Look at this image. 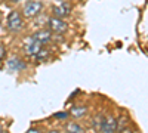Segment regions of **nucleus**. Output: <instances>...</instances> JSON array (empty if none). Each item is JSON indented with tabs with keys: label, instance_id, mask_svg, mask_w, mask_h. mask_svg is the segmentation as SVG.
I'll return each mask as SVG.
<instances>
[{
	"label": "nucleus",
	"instance_id": "obj_1",
	"mask_svg": "<svg viewBox=\"0 0 148 133\" xmlns=\"http://www.w3.org/2000/svg\"><path fill=\"white\" fill-rule=\"evenodd\" d=\"M24 27V19H22V15L19 14L18 10H12L10 14L8 15V19H6V28L9 31H19L22 30Z\"/></svg>",
	"mask_w": 148,
	"mask_h": 133
},
{
	"label": "nucleus",
	"instance_id": "obj_2",
	"mask_svg": "<svg viewBox=\"0 0 148 133\" xmlns=\"http://www.w3.org/2000/svg\"><path fill=\"white\" fill-rule=\"evenodd\" d=\"M42 9H43V3L42 2H39V0H30V2L24 6V16L36 18L42 12Z\"/></svg>",
	"mask_w": 148,
	"mask_h": 133
},
{
	"label": "nucleus",
	"instance_id": "obj_3",
	"mask_svg": "<svg viewBox=\"0 0 148 133\" xmlns=\"http://www.w3.org/2000/svg\"><path fill=\"white\" fill-rule=\"evenodd\" d=\"M119 129V123L116 117L113 115H104L102 117V121H101V126H99V132H104V133H111V132H116Z\"/></svg>",
	"mask_w": 148,
	"mask_h": 133
},
{
	"label": "nucleus",
	"instance_id": "obj_4",
	"mask_svg": "<svg viewBox=\"0 0 148 133\" xmlns=\"http://www.w3.org/2000/svg\"><path fill=\"white\" fill-rule=\"evenodd\" d=\"M47 25H49V30L53 31V33L62 34L64 31H67V22H65L62 18L55 16V15H53L52 18L47 19Z\"/></svg>",
	"mask_w": 148,
	"mask_h": 133
},
{
	"label": "nucleus",
	"instance_id": "obj_5",
	"mask_svg": "<svg viewBox=\"0 0 148 133\" xmlns=\"http://www.w3.org/2000/svg\"><path fill=\"white\" fill-rule=\"evenodd\" d=\"M52 12H53V15H55V16L65 18V16H68V15L71 14V5H70L68 2H61L59 5L53 6Z\"/></svg>",
	"mask_w": 148,
	"mask_h": 133
},
{
	"label": "nucleus",
	"instance_id": "obj_6",
	"mask_svg": "<svg viewBox=\"0 0 148 133\" xmlns=\"http://www.w3.org/2000/svg\"><path fill=\"white\" fill-rule=\"evenodd\" d=\"M33 39L43 46V44H46L52 40V31L51 30H39L33 34Z\"/></svg>",
	"mask_w": 148,
	"mask_h": 133
},
{
	"label": "nucleus",
	"instance_id": "obj_7",
	"mask_svg": "<svg viewBox=\"0 0 148 133\" xmlns=\"http://www.w3.org/2000/svg\"><path fill=\"white\" fill-rule=\"evenodd\" d=\"M40 50H42V44H40V43H37L33 37L27 42L25 46H24V52H25L28 56H31V58H34Z\"/></svg>",
	"mask_w": 148,
	"mask_h": 133
},
{
	"label": "nucleus",
	"instance_id": "obj_8",
	"mask_svg": "<svg viewBox=\"0 0 148 133\" xmlns=\"http://www.w3.org/2000/svg\"><path fill=\"white\" fill-rule=\"evenodd\" d=\"M8 67H9L10 71L18 72V71H21V70L25 68V64H24L19 58H10L9 61H8Z\"/></svg>",
	"mask_w": 148,
	"mask_h": 133
},
{
	"label": "nucleus",
	"instance_id": "obj_9",
	"mask_svg": "<svg viewBox=\"0 0 148 133\" xmlns=\"http://www.w3.org/2000/svg\"><path fill=\"white\" fill-rule=\"evenodd\" d=\"M86 113H88V108L86 106H73L71 108V111H70V114L73 115V117H82V115H84Z\"/></svg>",
	"mask_w": 148,
	"mask_h": 133
},
{
	"label": "nucleus",
	"instance_id": "obj_10",
	"mask_svg": "<svg viewBox=\"0 0 148 133\" xmlns=\"http://www.w3.org/2000/svg\"><path fill=\"white\" fill-rule=\"evenodd\" d=\"M67 130H68V132H83L84 129H83L80 124H77V123H70V124L67 126Z\"/></svg>",
	"mask_w": 148,
	"mask_h": 133
},
{
	"label": "nucleus",
	"instance_id": "obj_11",
	"mask_svg": "<svg viewBox=\"0 0 148 133\" xmlns=\"http://www.w3.org/2000/svg\"><path fill=\"white\" fill-rule=\"evenodd\" d=\"M70 117V113H56V114H53V118H56V120H67Z\"/></svg>",
	"mask_w": 148,
	"mask_h": 133
},
{
	"label": "nucleus",
	"instance_id": "obj_12",
	"mask_svg": "<svg viewBox=\"0 0 148 133\" xmlns=\"http://www.w3.org/2000/svg\"><path fill=\"white\" fill-rule=\"evenodd\" d=\"M3 56H5V47H3V46H0V61L3 59Z\"/></svg>",
	"mask_w": 148,
	"mask_h": 133
},
{
	"label": "nucleus",
	"instance_id": "obj_13",
	"mask_svg": "<svg viewBox=\"0 0 148 133\" xmlns=\"http://www.w3.org/2000/svg\"><path fill=\"white\" fill-rule=\"evenodd\" d=\"M12 2H19V0H12Z\"/></svg>",
	"mask_w": 148,
	"mask_h": 133
},
{
	"label": "nucleus",
	"instance_id": "obj_14",
	"mask_svg": "<svg viewBox=\"0 0 148 133\" xmlns=\"http://www.w3.org/2000/svg\"><path fill=\"white\" fill-rule=\"evenodd\" d=\"M2 3H3V0H0V5H2Z\"/></svg>",
	"mask_w": 148,
	"mask_h": 133
}]
</instances>
